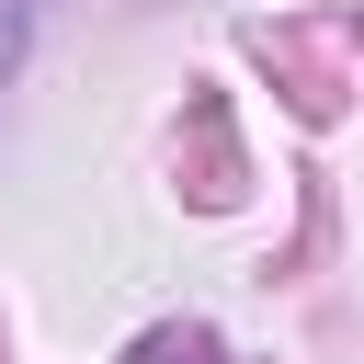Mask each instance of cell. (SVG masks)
<instances>
[{"label":"cell","instance_id":"obj_1","mask_svg":"<svg viewBox=\"0 0 364 364\" xmlns=\"http://www.w3.org/2000/svg\"><path fill=\"white\" fill-rule=\"evenodd\" d=\"M11 46H23V0H0V68H11Z\"/></svg>","mask_w":364,"mask_h":364}]
</instances>
